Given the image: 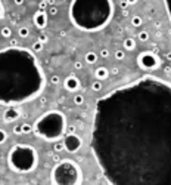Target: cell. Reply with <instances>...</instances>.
I'll return each instance as SVG.
<instances>
[{
  "instance_id": "obj_1",
  "label": "cell",
  "mask_w": 171,
  "mask_h": 185,
  "mask_svg": "<svg viewBox=\"0 0 171 185\" xmlns=\"http://www.w3.org/2000/svg\"><path fill=\"white\" fill-rule=\"evenodd\" d=\"M92 151L114 185H171V83L143 76L96 104Z\"/></svg>"
},
{
  "instance_id": "obj_2",
  "label": "cell",
  "mask_w": 171,
  "mask_h": 185,
  "mask_svg": "<svg viewBox=\"0 0 171 185\" xmlns=\"http://www.w3.org/2000/svg\"><path fill=\"white\" fill-rule=\"evenodd\" d=\"M44 73L34 52L10 46L0 51V104L19 105L37 98L44 88Z\"/></svg>"
},
{
  "instance_id": "obj_3",
  "label": "cell",
  "mask_w": 171,
  "mask_h": 185,
  "mask_svg": "<svg viewBox=\"0 0 171 185\" xmlns=\"http://www.w3.org/2000/svg\"><path fill=\"white\" fill-rule=\"evenodd\" d=\"M114 15L112 0H72L69 18L81 31H99L105 28Z\"/></svg>"
},
{
  "instance_id": "obj_4",
  "label": "cell",
  "mask_w": 171,
  "mask_h": 185,
  "mask_svg": "<svg viewBox=\"0 0 171 185\" xmlns=\"http://www.w3.org/2000/svg\"><path fill=\"white\" fill-rule=\"evenodd\" d=\"M66 130V119L58 110L47 111L34 123V132L44 141H58Z\"/></svg>"
},
{
  "instance_id": "obj_5",
  "label": "cell",
  "mask_w": 171,
  "mask_h": 185,
  "mask_svg": "<svg viewBox=\"0 0 171 185\" xmlns=\"http://www.w3.org/2000/svg\"><path fill=\"white\" fill-rule=\"evenodd\" d=\"M7 163L16 173H30L37 166V151L31 145L16 144L10 148Z\"/></svg>"
},
{
  "instance_id": "obj_6",
  "label": "cell",
  "mask_w": 171,
  "mask_h": 185,
  "mask_svg": "<svg viewBox=\"0 0 171 185\" xmlns=\"http://www.w3.org/2000/svg\"><path fill=\"white\" fill-rule=\"evenodd\" d=\"M81 182V170L72 160H62L52 170V184L55 185H78Z\"/></svg>"
},
{
  "instance_id": "obj_7",
  "label": "cell",
  "mask_w": 171,
  "mask_h": 185,
  "mask_svg": "<svg viewBox=\"0 0 171 185\" xmlns=\"http://www.w3.org/2000/svg\"><path fill=\"white\" fill-rule=\"evenodd\" d=\"M137 64L145 71H152V70L159 68L161 59H159V56H158L155 52H152V51H143L137 56Z\"/></svg>"
},
{
  "instance_id": "obj_8",
  "label": "cell",
  "mask_w": 171,
  "mask_h": 185,
  "mask_svg": "<svg viewBox=\"0 0 171 185\" xmlns=\"http://www.w3.org/2000/svg\"><path fill=\"white\" fill-rule=\"evenodd\" d=\"M83 145V141L81 138L78 136V135L75 132H72V133H68L65 135V138H64V147H65V151L68 153H77L80 148Z\"/></svg>"
},
{
  "instance_id": "obj_9",
  "label": "cell",
  "mask_w": 171,
  "mask_h": 185,
  "mask_svg": "<svg viewBox=\"0 0 171 185\" xmlns=\"http://www.w3.org/2000/svg\"><path fill=\"white\" fill-rule=\"evenodd\" d=\"M21 117V111L18 108H15V105H9L6 108V111L3 113V120L6 123H10V121H15Z\"/></svg>"
},
{
  "instance_id": "obj_10",
  "label": "cell",
  "mask_w": 171,
  "mask_h": 185,
  "mask_svg": "<svg viewBox=\"0 0 171 185\" xmlns=\"http://www.w3.org/2000/svg\"><path fill=\"white\" fill-rule=\"evenodd\" d=\"M64 86H65L66 90L75 92V90L80 89V80H78V77L75 76V74H69V76L64 80Z\"/></svg>"
},
{
  "instance_id": "obj_11",
  "label": "cell",
  "mask_w": 171,
  "mask_h": 185,
  "mask_svg": "<svg viewBox=\"0 0 171 185\" xmlns=\"http://www.w3.org/2000/svg\"><path fill=\"white\" fill-rule=\"evenodd\" d=\"M47 18H49V15L46 14L44 10H37L34 14V24H35V27L37 28H44L46 25H47Z\"/></svg>"
},
{
  "instance_id": "obj_12",
  "label": "cell",
  "mask_w": 171,
  "mask_h": 185,
  "mask_svg": "<svg viewBox=\"0 0 171 185\" xmlns=\"http://www.w3.org/2000/svg\"><path fill=\"white\" fill-rule=\"evenodd\" d=\"M94 76H96L97 80H100V82L102 80H106L109 77V70L106 67H97L96 71H94Z\"/></svg>"
},
{
  "instance_id": "obj_13",
  "label": "cell",
  "mask_w": 171,
  "mask_h": 185,
  "mask_svg": "<svg viewBox=\"0 0 171 185\" xmlns=\"http://www.w3.org/2000/svg\"><path fill=\"white\" fill-rule=\"evenodd\" d=\"M123 46H124L126 51H134V49H136V40H134L133 37H127L123 42Z\"/></svg>"
},
{
  "instance_id": "obj_14",
  "label": "cell",
  "mask_w": 171,
  "mask_h": 185,
  "mask_svg": "<svg viewBox=\"0 0 171 185\" xmlns=\"http://www.w3.org/2000/svg\"><path fill=\"white\" fill-rule=\"evenodd\" d=\"M97 61V53L96 52H87L86 53V62L87 64H94Z\"/></svg>"
},
{
  "instance_id": "obj_15",
  "label": "cell",
  "mask_w": 171,
  "mask_h": 185,
  "mask_svg": "<svg viewBox=\"0 0 171 185\" xmlns=\"http://www.w3.org/2000/svg\"><path fill=\"white\" fill-rule=\"evenodd\" d=\"M142 24H143L142 16H139V15L131 16V25H133V27H142Z\"/></svg>"
},
{
  "instance_id": "obj_16",
  "label": "cell",
  "mask_w": 171,
  "mask_h": 185,
  "mask_svg": "<svg viewBox=\"0 0 171 185\" xmlns=\"http://www.w3.org/2000/svg\"><path fill=\"white\" fill-rule=\"evenodd\" d=\"M0 36L5 37V39H9V37L12 36V30H10V27H3L2 30H0Z\"/></svg>"
},
{
  "instance_id": "obj_17",
  "label": "cell",
  "mask_w": 171,
  "mask_h": 185,
  "mask_svg": "<svg viewBox=\"0 0 171 185\" xmlns=\"http://www.w3.org/2000/svg\"><path fill=\"white\" fill-rule=\"evenodd\" d=\"M53 150L56 151V153H60L62 150H65V147H64V141H55V145H53Z\"/></svg>"
},
{
  "instance_id": "obj_18",
  "label": "cell",
  "mask_w": 171,
  "mask_h": 185,
  "mask_svg": "<svg viewBox=\"0 0 171 185\" xmlns=\"http://www.w3.org/2000/svg\"><path fill=\"white\" fill-rule=\"evenodd\" d=\"M43 46H44V43L40 42V40H37V42H34V45H33V51L34 52H41L43 51Z\"/></svg>"
},
{
  "instance_id": "obj_19",
  "label": "cell",
  "mask_w": 171,
  "mask_h": 185,
  "mask_svg": "<svg viewBox=\"0 0 171 185\" xmlns=\"http://www.w3.org/2000/svg\"><path fill=\"white\" fill-rule=\"evenodd\" d=\"M74 104L75 105H83L84 104V96L81 95V93H77V95H74Z\"/></svg>"
},
{
  "instance_id": "obj_20",
  "label": "cell",
  "mask_w": 171,
  "mask_h": 185,
  "mask_svg": "<svg viewBox=\"0 0 171 185\" xmlns=\"http://www.w3.org/2000/svg\"><path fill=\"white\" fill-rule=\"evenodd\" d=\"M137 39H139L140 42H148V40H149V33H148V31H140L139 36H137Z\"/></svg>"
},
{
  "instance_id": "obj_21",
  "label": "cell",
  "mask_w": 171,
  "mask_h": 185,
  "mask_svg": "<svg viewBox=\"0 0 171 185\" xmlns=\"http://www.w3.org/2000/svg\"><path fill=\"white\" fill-rule=\"evenodd\" d=\"M21 126H22V133H31V132H34V126L28 125V123H24V125H21Z\"/></svg>"
},
{
  "instance_id": "obj_22",
  "label": "cell",
  "mask_w": 171,
  "mask_h": 185,
  "mask_svg": "<svg viewBox=\"0 0 171 185\" xmlns=\"http://www.w3.org/2000/svg\"><path fill=\"white\" fill-rule=\"evenodd\" d=\"M18 33H19V37H24V39L30 36V30H28V27H21Z\"/></svg>"
},
{
  "instance_id": "obj_23",
  "label": "cell",
  "mask_w": 171,
  "mask_h": 185,
  "mask_svg": "<svg viewBox=\"0 0 171 185\" xmlns=\"http://www.w3.org/2000/svg\"><path fill=\"white\" fill-rule=\"evenodd\" d=\"M92 89H93L94 92H99V90H102V83H100V80H96V82H93V83H92Z\"/></svg>"
},
{
  "instance_id": "obj_24",
  "label": "cell",
  "mask_w": 171,
  "mask_h": 185,
  "mask_svg": "<svg viewBox=\"0 0 171 185\" xmlns=\"http://www.w3.org/2000/svg\"><path fill=\"white\" fill-rule=\"evenodd\" d=\"M124 58H126V52H124V51H121V49L115 51V59H118V61H123Z\"/></svg>"
},
{
  "instance_id": "obj_25",
  "label": "cell",
  "mask_w": 171,
  "mask_h": 185,
  "mask_svg": "<svg viewBox=\"0 0 171 185\" xmlns=\"http://www.w3.org/2000/svg\"><path fill=\"white\" fill-rule=\"evenodd\" d=\"M58 8L53 5V6H49V10H47V15H50V16H56L58 15Z\"/></svg>"
},
{
  "instance_id": "obj_26",
  "label": "cell",
  "mask_w": 171,
  "mask_h": 185,
  "mask_svg": "<svg viewBox=\"0 0 171 185\" xmlns=\"http://www.w3.org/2000/svg\"><path fill=\"white\" fill-rule=\"evenodd\" d=\"M6 139H7V133H6V130L0 129V145L5 144V142H6Z\"/></svg>"
},
{
  "instance_id": "obj_27",
  "label": "cell",
  "mask_w": 171,
  "mask_h": 185,
  "mask_svg": "<svg viewBox=\"0 0 171 185\" xmlns=\"http://www.w3.org/2000/svg\"><path fill=\"white\" fill-rule=\"evenodd\" d=\"M165 3V8H167V14L170 16V21H171V0H164Z\"/></svg>"
},
{
  "instance_id": "obj_28",
  "label": "cell",
  "mask_w": 171,
  "mask_h": 185,
  "mask_svg": "<svg viewBox=\"0 0 171 185\" xmlns=\"http://www.w3.org/2000/svg\"><path fill=\"white\" fill-rule=\"evenodd\" d=\"M60 82H62V80H60V77H59V76H56V74L50 77V84H55V86H56V84H59Z\"/></svg>"
},
{
  "instance_id": "obj_29",
  "label": "cell",
  "mask_w": 171,
  "mask_h": 185,
  "mask_svg": "<svg viewBox=\"0 0 171 185\" xmlns=\"http://www.w3.org/2000/svg\"><path fill=\"white\" fill-rule=\"evenodd\" d=\"M99 56H100V58H103V59L109 58V51H108V49H102V51L99 52Z\"/></svg>"
},
{
  "instance_id": "obj_30",
  "label": "cell",
  "mask_w": 171,
  "mask_h": 185,
  "mask_svg": "<svg viewBox=\"0 0 171 185\" xmlns=\"http://www.w3.org/2000/svg\"><path fill=\"white\" fill-rule=\"evenodd\" d=\"M46 8H47V2L46 0H41L40 5H39V10H44L46 12Z\"/></svg>"
},
{
  "instance_id": "obj_31",
  "label": "cell",
  "mask_w": 171,
  "mask_h": 185,
  "mask_svg": "<svg viewBox=\"0 0 171 185\" xmlns=\"http://www.w3.org/2000/svg\"><path fill=\"white\" fill-rule=\"evenodd\" d=\"M14 133H15V135H22V126H21V125L15 126V127H14Z\"/></svg>"
},
{
  "instance_id": "obj_32",
  "label": "cell",
  "mask_w": 171,
  "mask_h": 185,
  "mask_svg": "<svg viewBox=\"0 0 171 185\" xmlns=\"http://www.w3.org/2000/svg\"><path fill=\"white\" fill-rule=\"evenodd\" d=\"M74 70H77V71L83 70V62H80V61H75V62H74Z\"/></svg>"
},
{
  "instance_id": "obj_33",
  "label": "cell",
  "mask_w": 171,
  "mask_h": 185,
  "mask_svg": "<svg viewBox=\"0 0 171 185\" xmlns=\"http://www.w3.org/2000/svg\"><path fill=\"white\" fill-rule=\"evenodd\" d=\"M119 6H121V8H123V9L126 10V9H127V8L130 6V5L127 3V0H121V2H119Z\"/></svg>"
},
{
  "instance_id": "obj_34",
  "label": "cell",
  "mask_w": 171,
  "mask_h": 185,
  "mask_svg": "<svg viewBox=\"0 0 171 185\" xmlns=\"http://www.w3.org/2000/svg\"><path fill=\"white\" fill-rule=\"evenodd\" d=\"M5 15V8H3V5H2V0H0V18H2Z\"/></svg>"
},
{
  "instance_id": "obj_35",
  "label": "cell",
  "mask_w": 171,
  "mask_h": 185,
  "mask_svg": "<svg viewBox=\"0 0 171 185\" xmlns=\"http://www.w3.org/2000/svg\"><path fill=\"white\" fill-rule=\"evenodd\" d=\"M39 40L43 42V43H46V42H47V36H46V34H41V36L39 37Z\"/></svg>"
},
{
  "instance_id": "obj_36",
  "label": "cell",
  "mask_w": 171,
  "mask_h": 185,
  "mask_svg": "<svg viewBox=\"0 0 171 185\" xmlns=\"http://www.w3.org/2000/svg\"><path fill=\"white\" fill-rule=\"evenodd\" d=\"M111 74H118L119 73V68L118 67H114V68H111V71H109Z\"/></svg>"
},
{
  "instance_id": "obj_37",
  "label": "cell",
  "mask_w": 171,
  "mask_h": 185,
  "mask_svg": "<svg viewBox=\"0 0 171 185\" xmlns=\"http://www.w3.org/2000/svg\"><path fill=\"white\" fill-rule=\"evenodd\" d=\"M24 2H25V0H14V3H15L16 6H22Z\"/></svg>"
},
{
  "instance_id": "obj_38",
  "label": "cell",
  "mask_w": 171,
  "mask_h": 185,
  "mask_svg": "<svg viewBox=\"0 0 171 185\" xmlns=\"http://www.w3.org/2000/svg\"><path fill=\"white\" fill-rule=\"evenodd\" d=\"M165 58H167V61H171V51L165 53Z\"/></svg>"
},
{
  "instance_id": "obj_39",
  "label": "cell",
  "mask_w": 171,
  "mask_h": 185,
  "mask_svg": "<svg viewBox=\"0 0 171 185\" xmlns=\"http://www.w3.org/2000/svg\"><path fill=\"white\" fill-rule=\"evenodd\" d=\"M46 2H47L49 6H53V5H55V0H46Z\"/></svg>"
},
{
  "instance_id": "obj_40",
  "label": "cell",
  "mask_w": 171,
  "mask_h": 185,
  "mask_svg": "<svg viewBox=\"0 0 171 185\" xmlns=\"http://www.w3.org/2000/svg\"><path fill=\"white\" fill-rule=\"evenodd\" d=\"M127 3H128V5H136L137 0H127Z\"/></svg>"
},
{
  "instance_id": "obj_41",
  "label": "cell",
  "mask_w": 171,
  "mask_h": 185,
  "mask_svg": "<svg viewBox=\"0 0 171 185\" xmlns=\"http://www.w3.org/2000/svg\"><path fill=\"white\" fill-rule=\"evenodd\" d=\"M165 73L170 74V73H171V67H165Z\"/></svg>"
},
{
  "instance_id": "obj_42",
  "label": "cell",
  "mask_w": 171,
  "mask_h": 185,
  "mask_svg": "<svg viewBox=\"0 0 171 185\" xmlns=\"http://www.w3.org/2000/svg\"><path fill=\"white\" fill-rule=\"evenodd\" d=\"M10 45H12V46H16V45H18V42H16V40H12V42H10Z\"/></svg>"
}]
</instances>
